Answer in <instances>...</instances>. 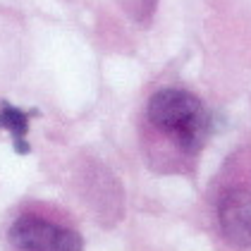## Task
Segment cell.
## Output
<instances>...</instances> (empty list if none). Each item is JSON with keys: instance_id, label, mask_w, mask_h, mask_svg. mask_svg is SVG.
I'll list each match as a JSON object with an SVG mask.
<instances>
[{"instance_id": "7a4b0ae2", "label": "cell", "mask_w": 251, "mask_h": 251, "mask_svg": "<svg viewBox=\"0 0 251 251\" xmlns=\"http://www.w3.org/2000/svg\"><path fill=\"white\" fill-rule=\"evenodd\" d=\"M10 242L20 251H81V234L39 215H22L10 227Z\"/></svg>"}, {"instance_id": "3957f363", "label": "cell", "mask_w": 251, "mask_h": 251, "mask_svg": "<svg viewBox=\"0 0 251 251\" xmlns=\"http://www.w3.org/2000/svg\"><path fill=\"white\" fill-rule=\"evenodd\" d=\"M220 227L223 234L237 247H251V192L234 189L220 201Z\"/></svg>"}, {"instance_id": "277c9868", "label": "cell", "mask_w": 251, "mask_h": 251, "mask_svg": "<svg viewBox=\"0 0 251 251\" xmlns=\"http://www.w3.org/2000/svg\"><path fill=\"white\" fill-rule=\"evenodd\" d=\"M34 115H39L36 110L26 113L22 108H15L12 103L2 100L0 105V129H5L7 134L12 136V144H15V151L17 153H29V141H26V134H29V120Z\"/></svg>"}, {"instance_id": "6da1fadb", "label": "cell", "mask_w": 251, "mask_h": 251, "mask_svg": "<svg viewBox=\"0 0 251 251\" xmlns=\"http://www.w3.org/2000/svg\"><path fill=\"white\" fill-rule=\"evenodd\" d=\"M149 120L158 129L175 134L184 151L203 146L211 132V115L201 98L184 89H160L149 100Z\"/></svg>"}]
</instances>
